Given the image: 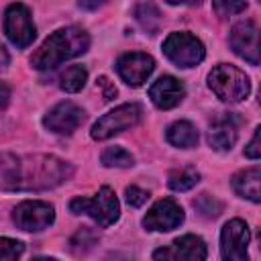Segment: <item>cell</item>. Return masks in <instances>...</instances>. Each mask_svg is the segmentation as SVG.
I'll list each match as a JSON object with an SVG mask.
<instances>
[{
    "label": "cell",
    "instance_id": "10",
    "mask_svg": "<svg viewBox=\"0 0 261 261\" xmlns=\"http://www.w3.org/2000/svg\"><path fill=\"white\" fill-rule=\"evenodd\" d=\"M208 255L206 243L198 234H184L173 243L153 251V261H204Z\"/></svg>",
    "mask_w": 261,
    "mask_h": 261
},
{
    "label": "cell",
    "instance_id": "29",
    "mask_svg": "<svg viewBox=\"0 0 261 261\" xmlns=\"http://www.w3.org/2000/svg\"><path fill=\"white\" fill-rule=\"evenodd\" d=\"M8 100H10V88L4 82H0V108H4Z\"/></svg>",
    "mask_w": 261,
    "mask_h": 261
},
{
    "label": "cell",
    "instance_id": "13",
    "mask_svg": "<svg viewBox=\"0 0 261 261\" xmlns=\"http://www.w3.org/2000/svg\"><path fill=\"white\" fill-rule=\"evenodd\" d=\"M230 47L232 51L249 61L251 65L259 63V29L253 20H241L230 29Z\"/></svg>",
    "mask_w": 261,
    "mask_h": 261
},
{
    "label": "cell",
    "instance_id": "26",
    "mask_svg": "<svg viewBox=\"0 0 261 261\" xmlns=\"http://www.w3.org/2000/svg\"><path fill=\"white\" fill-rule=\"evenodd\" d=\"M212 6L220 16H230V14L243 12L247 8V2H214Z\"/></svg>",
    "mask_w": 261,
    "mask_h": 261
},
{
    "label": "cell",
    "instance_id": "3",
    "mask_svg": "<svg viewBox=\"0 0 261 261\" xmlns=\"http://www.w3.org/2000/svg\"><path fill=\"white\" fill-rule=\"evenodd\" d=\"M208 86L216 94V98L228 104L245 100L251 92V82L247 73L228 63H218L216 67H212V71L208 73Z\"/></svg>",
    "mask_w": 261,
    "mask_h": 261
},
{
    "label": "cell",
    "instance_id": "5",
    "mask_svg": "<svg viewBox=\"0 0 261 261\" xmlns=\"http://www.w3.org/2000/svg\"><path fill=\"white\" fill-rule=\"evenodd\" d=\"M141 118H143V108L139 104H135V102L120 104L114 110L100 116L94 122L90 135L96 141H106V139H110V137H114V135H118L126 128H133L135 124L141 122Z\"/></svg>",
    "mask_w": 261,
    "mask_h": 261
},
{
    "label": "cell",
    "instance_id": "31",
    "mask_svg": "<svg viewBox=\"0 0 261 261\" xmlns=\"http://www.w3.org/2000/svg\"><path fill=\"white\" fill-rule=\"evenodd\" d=\"M104 2H80V8H100Z\"/></svg>",
    "mask_w": 261,
    "mask_h": 261
},
{
    "label": "cell",
    "instance_id": "17",
    "mask_svg": "<svg viewBox=\"0 0 261 261\" xmlns=\"http://www.w3.org/2000/svg\"><path fill=\"white\" fill-rule=\"evenodd\" d=\"M259 179H261V169L259 165H253V167H247V169H241L232 175L230 184H232V190L237 196L241 198H247L251 202H259L261 200V192H259Z\"/></svg>",
    "mask_w": 261,
    "mask_h": 261
},
{
    "label": "cell",
    "instance_id": "6",
    "mask_svg": "<svg viewBox=\"0 0 261 261\" xmlns=\"http://www.w3.org/2000/svg\"><path fill=\"white\" fill-rule=\"evenodd\" d=\"M163 53L177 67H196L204 59L206 49L192 33H171L163 41Z\"/></svg>",
    "mask_w": 261,
    "mask_h": 261
},
{
    "label": "cell",
    "instance_id": "4",
    "mask_svg": "<svg viewBox=\"0 0 261 261\" xmlns=\"http://www.w3.org/2000/svg\"><path fill=\"white\" fill-rule=\"evenodd\" d=\"M69 210L73 214H88L102 228L114 224L120 216L118 198L108 186H102L94 198H73L69 202Z\"/></svg>",
    "mask_w": 261,
    "mask_h": 261
},
{
    "label": "cell",
    "instance_id": "16",
    "mask_svg": "<svg viewBox=\"0 0 261 261\" xmlns=\"http://www.w3.org/2000/svg\"><path fill=\"white\" fill-rule=\"evenodd\" d=\"M149 98L159 110H171L186 98V86L173 75H161L149 88Z\"/></svg>",
    "mask_w": 261,
    "mask_h": 261
},
{
    "label": "cell",
    "instance_id": "1",
    "mask_svg": "<svg viewBox=\"0 0 261 261\" xmlns=\"http://www.w3.org/2000/svg\"><path fill=\"white\" fill-rule=\"evenodd\" d=\"M73 175L71 163L55 155H16L0 151V190L43 192Z\"/></svg>",
    "mask_w": 261,
    "mask_h": 261
},
{
    "label": "cell",
    "instance_id": "28",
    "mask_svg": "<svg viewBox=\"0 0 261 261\" xmlns=\"http://www.w3.org/2000/svg\"><path fill=\"white\" fill-rule=\"evenodd\" d=\"M98 88L102 90V96H104V100L108 102V100H112L114 96H116V88H114V84H110V80L108 77H98Z\"/></svg>",
    "mask_w": 261,
    "mask_h": 261
},
{
    "label": "cell",
    "instance_id": "18",
    "mask_svg": "<svg viewBox=\"0 0 261 261\" xmlns=\"http://www.w3.org/2000/svg\"><path fill=\"white\" fill-rule=\"evenodd\" d=\"M167 141L179 149H192L198 145V130L190 120H175L167 126Z\"/></svg>",
    "mask_w": 261,
    "mask_h": 261
},
{
    "label": "cell",
    "instance_id": "24",
    "mask_svg": "<svg viewBox=\"0 0 261 261\" xmlns=\"http://www.w3.org/2000/svg\"><path fill=\"white\" fill-rule=\"evenodd\" d=\"M24 253V245L16 239L0 237V261H18Z\"/></svg>",
    "mask_w": 261,
    "mask_h": 261
},
{
    "label": "cell",
    "instance_id": "14",
    "mask_svg": "<svg viewBox=\"0 0 261 261\" xmlns=\"http://www.w3.org/2000/svg\"><path fill=\"white\" fill-rule=\"evenodd\" d=\"M86 118V112L73 102H59L55 104L43 118L45 128L57 135H71Z\"/></svg>",
    "mask_w": 261,
    "mask_h": 261
},
{
    "label": "cell",
    "instance_id": "20",
    "mask_svg": "<svg viewBox=\"0 0 261 261\" xmlns=\"http://www.w3.org/2000/svg\"><path fill=\"white\" fill-rule=\"evenodd\" d=\"M200 181V173L194 167H181V169H173L167 177V186L173 192H188L192 190L196 184Z\"/></svg>",
    "mask_w": 261,
    "mask_h": 261
},
{
    "label": "cell",
    "instance_id": "15",
    "mask_svg": "<svg viewBox=\"0 0 261 261\" xmlns=\"http://www.w3.org/2000/svg\"><path fill=\"white\" fill-rule=\"evenodd\" d=\"M241 116L232 112H222L218 114L208 128V145L214 151H230L239 139V128H241Z\"/></svg>",
    "mask_w": 261,
    "mask_h": 261
},
{
    "label": "cell",
    "instance_id": "27",
    "mask_svg": "<svg viewBox=\"0 0 261 261\" xmlns=\"http://www.w3.org/2000/svg\"><path fill=\"white\" fill-rule=\"evenodd\" d=\"M259 126L255 128V133H253V139L249 141V145L245 147V155L249 157V159H259L261 157V147H259Z\"/></svg>",
    "mask_w": 261,
    "mask_h": 261
},
{
    "label": "cell",
    "instance_id": "21",
    "mask_svg": "<svg viewBox=\"0 0 261 261\" xmlns=\"http://www.w3.org/2000/svg\"><path fill=\"white\" fill-rule=\"evenodd\" d=\"M86 82H88V71H86V67H82V65H69V67L61 73V77H59L61 90H65V92H69V94L80 92V90L86 86Z\"/></svg>",
    "mask_w": 261,
    "mask_h": 261
},
{
    "label": "cell",
    "instance_id": "25",
    "mask_svg": "<svg viewBox=\"0 0 261 261\" xmlns=\"http://www.w3.org/2000/svg\"><path fill=\"white\" fill-rule=\"evenodd\" d=\"M124 196H126L128 206H133V208H141V206L149 200V192L141 190L139 186H128L126 192H124Z\"/></svg>",
    "mask_w": 261,
    "mask_h": 261
},
{
    "label": "cell",
    "instance_id": "32",
    "mask_svg": "<svg viewBox=\"0 0 261 261\" xmlns=\"http://www.w3.org/2000/svg\"><path fill=\"white\" fill-rule=\"evenodd\" d=\"M31 261H57V259H53V257H35Z\"/></svg>",
    "mask_w": 261,
    "mask_h": 261
},
{
    "label": "cell",
    "instance_id": "8",
    "mask_svg": "<svg viewBox=\"0 0 261 261\" xmlns=\"http://www.w3.org/2000/svg\"><path fill=\"white\" fill-rule=\"evenodd\" d=\"M12 220L16 228L27 232H39L53 224L55 220V208L49 202L41 200H24L12 210Z\"/></svg>",
    "mask_w": 261,
    "mask_h": 261
},
{
    "label": "cell",
    "instance_id": "23",
    "mask_svg": "<svg viewBox=\"0 0 261 261\" xmlns=\"http://www.w3.org/2000/svg\"><path fill=\"white\" fill-rule=\"evenodd\" d=\"M194 208L200 212V216L204 218H216L222 212V202H218L214 196L210 194H200L194 200Z\"/></svg>",
    "mask_w": 261,
    "mask_h": 261
},
{
    "label": "cell",
    "instance_id": "7",
    "mask_svg": "<svg viewBox=\"0 0 261 261\" xmlns=\"http://www.w3.org/2000/svg\"><path fill=\"white\" fill-rule=\"evenodd\" d=\"M4 33H6L8 41L12 45H16L18 49H24L35 41L37 29H35V22L31 18L29 6L16 2V4H10L6 8V12H4Z\"/></svg>",
    "mask_w": 261,
    "mask_h": 261
},
{
    "label": "cell",
    "instance_id": "22",
    "mask_svg": "<svg viewBox=\"0 0 261 261\" xmlns=\"http://www.w3.org/2000/svg\"><path fill=\"white\" fill-rule=\"evenodd\" d=\"M133 161V155L122 147H108L102 153V165L106 167H130Z\"/></svg>",
    "mask_w": 261,
    "mask_h": 261
},
{
    "label": "cell",
    "instance_id": "11",
    "mask_svg": "<svg viewBox=\"0 0 261 261\" xmlns=\"http://www.w3.org/2000/svg\"><path fill=\"white\" fill-rule=\"evenodd\" d=\"M186 214L184 208L173 200V198H163L159 202H155L149 212L143 218V226L147 230H155V232H167L177 228L184 222Z\"/></svg>",
    "mask_w": 261,
    "mask_h": 261
},
{
    "label": "cell",
    "instance_id": "12",
    "mask_svg": "<svg viewBox=\"0 0 261 261\" xmlns=\"http://www.w3.org/2000/svg\"><path fill=\"white\" fill-rule=\"evenodd\" d=\"M153 69H155V59L147 53H141V51L124 53L116 61L118 75L133 88L143 86L149 80V75L153 73Z\"/></svg>",
    "mask_w": 261,
    "mask_h": 261
},
{
    "label": "cell",
    "instance_id": "19",
    "mask_svg": "<svg viewBox=\"0 0 261 261\" xmlns=\"http://www.w3.org/2000/svg\"><path fill=\"white\" fill-rule=\"evenodd\" d=\"M135 16H137V22L141 24V29L149 35H155L159 31V24H161V12L157 10L155 4L151 2H141L135 6Z\"/></svg>",
    "mask_w": 261,
    "mask_h": 261
},
{
    "label": "cell",
    "instance_id": "2",
    "mask_svg": "<svg viewBox=\"0 0 261 261\" xmlns=\"http://www.w3.org/2000/svg\"><path fill=\"white\" fill-rule=\"evenodd\" d=\"M88 47L90 35L82 27H63L43 41V45L33 53L31 65L39 71L55 69L63 61L86 53Z\"/></svg>",
    "mask_w": 261,
    "mask_h": 261
},
{
    "label": "cell",
    "instance_id": "9",
    "mask_svg": "<svg viewBox=\"0 0 261 261\" xmlns=\"http://www.w3.org/2000/svg\"><path fill=\"white\" fill-rule=\"evenodd\" d=\"M251 241V232L245 220L232 218L222 226L220 232V255L222 261H251L247 247Z\"/></svg>",
    "mask_w": 261,
    "mask_h": 261
},
{
    "label": "cell",
    "instance_id": "30",
    "mask_svg": "<svg viewBox=\"0 0 261 261\" xmlns=\"http://www.w3.org/2000/svg\"><path fill=\"white\" fill-rule=\"evenodd\" d=\"M8 63H10V55H8L6 47L0 43V71H2V69H6V67H8Z\"/></svg>",
    "mask_w": 261,
    "mask_h": 261
}]
</instances>
